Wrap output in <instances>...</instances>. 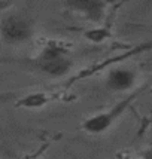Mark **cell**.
<instances>
[{
    "label": "cell",
    "mask_w": 152,
    "mask_h": 159,
    "mask_svg": "<svg viewBox=\"0 0 152 159\" xmlns=\"http://www.w3.org/2000/svg\"><path fill=\"white\" fill-rule=\"evenodd\" d=\"M31 24L20 15H9L0 24V34L7 43H22L31 37Z\"/></svg>",
    "instance_id": "cell-1"
},
{
    "label": "cell",
    "mask_w": 152,
    "mask_h": 159,
    "mask_svg": "<svg viewBox=\"0 0 152 159\" xmlns=\"http://www.w3.org/2000/svg\"><path fill=\"white\" fill-rule=\"evenodd\" d=\"M136 82V75L134 71L130 69H115L112 70L107 76V86L111 88L112 91H127L130 89Z\"/></svg>",
    "instance_id": "cell-4"
},
{
    "label": "cell",
    "mask_w": 152,
    "mask_h": 159,
    "mask_svg": "<svg viewBox=\"0 0 152 159\" xmlns=\"http://www.w3.org/2000/svg\"><path fill=\"white\" fill-rule=\"evenodd\" d=\"M85 37L90 42H94V43H102L103 40H106L109 37V31L104 30V28H93V30H88L85 33Z\"/></svg>",
    "instance_id": "cell-7"
},
{
    "label": "cell",
    "mask_w": 152,
    "mask_h": 159,
    "mask_svg": "<svg viewBox=\"0 0 152 159\" xmlns=\"http://www.w3.org/2000/svg\"><path fill=\"white\" fill-rule=\"evenodd\" d=\"M36 64L43 73H46L49 76H63L72 67V62L64 57L60 49L54 46H48L43 49Z\"/></svg>",
    "instance_id": "cell-2"
},
{
    "label": "cell",
    "mask_w": 152,
    "mask_h": 159,
    "mask_svg": "<svg viewBox=\"0 0 152 159\" xmlns=\"http://www.w3.org/2000/svg\"><path fill=\"white\" fill-rule=\"evenodd\" d=\"M46 103V98L43 94H30L26 98H22L20 101V106L24 107H40Z\"/></svg>",
    "instance_id": "cell-6"
},
{
    "label": "cell",
    "mask_w": 152,
    "mask_h": 159,
    "mask_svg": "<svg viewBox=\"0 0 152 159\" xmlns=\"http://www.w3.org/2000/svg\"><path fill=\"white\" fill-rule=\"evenodd\" d=\"M70 6H73L75 9L83 12L90 20L97 21L103 15L104 3L103 2H97V0H76V2L70 3Z\"/></svg>",
    "instance_id": "cell-5"
},
{
    "label": "cell",
    "mask_w": 152,
    "mask_h": 159,
    "mask_svg": "<svg viewBox=\"0 0 152 159\" xmlns=\"http://www.w3.org/2000/svg\"><path fill=\"white\" fill-rule=\"evenodd\" d=\"M130 101H131V100H125L122 103H119L118 106H115L111 111L98 113L96 116L87 119V120L83 122V129L87 132H90V134H100V132L106 131V129L121 116V113L125 110V107L130 104Z\"/></svg>",
    "instance_id": "cell-3"
}]
</instances>
